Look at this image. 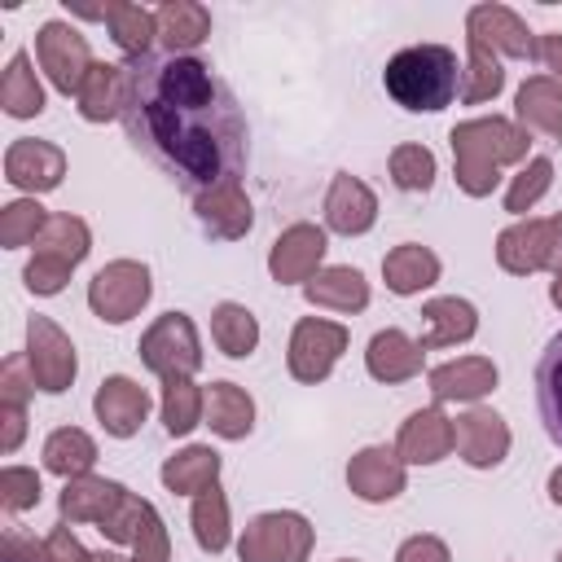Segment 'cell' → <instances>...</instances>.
Here are the masks:
<instances>
[{
	"label": "cell",
	"mask_w": 562,
	"mask_h": 562,
	"mask_svg": "<svg viewBox=\"0 0 562 562\" xmlns=\"http://www.w3.org/2000/svg\"><path fill=\"white\" fill-rule=\"evenodd\" d=\"M123 127L180 189L202 193L241 180L246 114L233 88L202 57H140L127 66Z\"/></svg>",
	"instance_id": "obj_1"
},
{
	"label": "cell",
	"mask_w": 562,
	"mask_h": 562,
	"mask_svg": "<svg viewBox=\"0 0 562 562\" xmlns=\"http://www.w3.org/2000/svg\"><path fill=\"white\" fill-rule=\"evenodd\" d=\"M452 145V176L465 198H487L501 184V171L527 162L531 136L505 114H479L448 132Z\"/></svg>",
	"instance_id": "obj_2"
},
{
	"label": "cell",
	"mask_w": 562,
	"mask_h": 562,
	"mask_svg": "<svg viewBox=\"0 0 562 562\" xmlns=\"http://www.w3.org/2000/svg\"><path fill=\"white\" fill-rule=\"evenodd\" d=\"M382 83L395 105L413 114H435L452 105V97L461 92V66L448 44H413L386 61Z\"/></svg>",
	"instance_id": "obj_3"
},
{
	"label": "cell",
	"mask_w": 562,
	"mask_h": 562,
	"mask_svg": "<svg viewBox=\"0 0 562 562\" xmlns=\"http://www.w3.org/2000/svg\"><path fill=\"white\" fill-rule=\"evenodd\" d=\"M316 544V527L294 509H268L246 522L237 536L241 562H307Z\"/></svg>",
	"instance_id": "obj_4"
},
{
	"label": "cell",
	"mask_w": 562,
	"mask_h": 562,
	"mask_svg": "<svg viewBox=\"0 0 562 562\" xmlns=\"http://www.w3.org/2000/svg\"><path fill=\"white\" fill-rule=\"evenodd\" d=\"M140 360L149 373H158L162 382L171 378H193L202 369V338L193 316L184 312H162L145 334H140Z\"/></svg>",
	"instance_id": "obj_5"
},
{
	"label": "cell",
	"mask_w": 562,
	"mask_h": 562,
	"mask_svg": "<svg viewBox=\"0 0 562 562\" xmlns=\"http://www.w3.org/2000/svg\"><path fill=\"white\" fill-rule=\"evenodd\" d=\"M149 294H154V277H149V268L140 259H110L88 281V307L105 325H123V321L140 316Z\"/></svg>",
	"instance_id": "obj_6"
},
{
	"label": "cell",
	"mask_w": 562,
	"mask_h": 562,
	"mask_svg": "<svg viewBox=\"0 0 562 562\" xmlns=\"http://www.w3.org/2000/svg\"><path fill=\"white\" fill-rule=\"evenodd\" d=\"M342 351H347V325L325 321V316H303L290 329V347H285L290 378L316 386V382H325L334 373V364H338Z\"/></svg>",
	"instance_id": "obj_7"
},
{
	"label": "cell",
	"mask_w": 562,
	"mask_h": 562,
	"mask_svg": "<svg viewBox=\"0 0 562 562\" xmlns=\"http://www.w3.org/2000/svg\"><path fill=\"white\" fill-rule=\"evenodd\" d=\"M35 61H40V70L48 75V83H53L57 92L75 97L79 83H83V75L92 70V48H88V40H83L70 22L48 18V22L35 31Z\"/></svg>",
	"instance_id": "obj_8"
},
{
	"label": "cell",
	"mask_w": 562,
	"mask_h": 562,
	"mask_svg": "<svg viewBox=\"0 0 562 562\" xmlns=\"http://www.w3.org/2000/svg\"><path fill=\"white\" fill-rule=\"evenodd\" d=\"M26 360H31V373L40 382V391H48V395H61L79 373L75 342L53 316H31L26 321Z\"/></svg>",
	"instance_id": "obj_9"
},
{
	"label": "cell",
	"mask_w": 562,
	"mask_h": 562,
	"mask_svg": "<svg viewBox=\"0 0 562 562\" xmlns=\"http://www.w3.org/2000/svg\"><path fill=\"white\" fill-rule=\"evenodd\" d=\"M325 250H329L325 228L299 220V224H290V228L277 233V241L268 250V272H272L277 285H307L321 272Z\"/></svg>",
	"instance_id": "obj_10"
},
{
	"label": "cell",
	"mask_w": 562,
	"mask_h": 562,
	"mask_svg": "<svg viewBox=\"0 0 562 562\" xmlns=\"http://www.w3.org/2000/svg\"><path fill=\"white\" fill-rule=\"evenodd\" d=\"M465 40H479L492 53H505L514 61H540V40L527 31V22L505 4H474L465 13Z\"/></svg>",
	"instance_id": "obj_11"
},
{
	"label": "cell",
	"mask_w": 562,
	"mask_h": 562,
	"mask_svg": "<svg viewBox=\"0 0 562 562\" xmlns=\"http://www.w3.org/2000/svg\"><path fill=\"white\" fill-rule=\"evenodd\" d=\"M61 176H66V149L53 145V140L18 136V140L4 149V180H9L13 189H22L26 198L57 189Z\"/></svg>",
	"instance_id": "obj_12"
},
{
	"label": "cell",
	"mask_w": 562,
	"mask_h": 562,
	"mask_svg": "<svg viewBox=\"0 0 562 562\" xmlns=\"http://www.w3.org/2000/svg\"><path fill=\"white\" fill-rule=\"evenodd\" d=\"M452 426H457V452H461L465 465L492 470V465H501V461L509 457L514 435H509V422H505L496 408L470 404Z\"/></svg>",
	"instance_id": "obj_13"
},
{
	"label": "cell",
	"mask_w": 562,
	"mask_h": 562,
	"mask_svg": "<svg viewBox=\"0 0 562 562\" xmlns=\"http://www.w3.org/2000/svg\"><path fill=\"white\" fill-rule=\"evenodd\" d=\"M404 483H408V465L386 443H369L347 461V487H351V496H360L369 505L395 501L404 492Z\"/></svg>",
	"instance_id": "obj_14"
},
{
	"label": "cell",
	"mask_w": 562,
	"mask_h": 562,
	"mask_svg": "<svg viewBox=\"0 0 562 562\" xmlns=\"http://www.w3.org/2000/svg\"><path fill=\"white\" fill-rule=\"evenodd\" d=\"M92 413H97L105 435L132 439L145 426V417H149V391L136 378H127V373H110L97 386V395H92Z\"/></svg>",
	"instance_id": "obj_15"
},
{
	"label": "cell",
	"mask_w": 562,
	"mask_h": 562,
	"mask_svg": "<svg viewBox=\"0 0 562 562\" xmlns=\"http://www.w3.org/2000/svg\"><path fill=\"white\" fill-rule=\"evenodd\" d=\"M452 448H457V426H452V417L439 404L408 413L400 435H395V452H400L404 465H435Z\"/></svg>",
	"instance_id": "obj_16"
},
{
	"label": "cell",
	"mask_w": 562,
	"mask_h": 562,
	"mask_svg": "<svg viewBox=\"0 0 562 562\" xmlns=\"http://www.w3.org/2000/svg\"><path fill=\"white\" fill-rule=\"evenodd\" d=\"M501 382L496 364L487 356H457V360H443L426 373V386L435 395V404H479L483 395H492Z\"/></svg>",
	"instance_id": "obj_17"
},
{
	"label": "cell",
	"mask_w": 562,
	"mask_h": 562,
	"mask_svg": "<svg viewBox=\"0 0 562 562\" xmlns=\"http://www.w3.org/2000/svg\"><path fill=\"white\" fill-rule=\"evenodd\" d=\"M193 215H198V224H202L211 237H220V241H237V237H246L250 224H255V206H250L241 180H224V184H215V189L193 193Z\"/></svg>",
	"instance_id": "obj_18"
},
{
	"label": "cell",
	"mask_w": 562,
	"mask_h": 562,
	"mask_svg": "<svg viewBox=\"0 0 562 562\" xmlns=\"http://www.w3.org/2000/svg\"><path fill=\"white\" fill-rule=\"evenodd\" d=\"M373 220H378V193L360 176L338 171L325 193V228H334L342 237H360L373 228Z\"/></svg>",
	"instance_id": "obj_19"
},
{
	"label": "cell",
	"mask_w": 562,
	"mask_h": 562,
	"mask_svg": "<svg viewBox=\"0 0 562 562\" xmlns=\"http://www.w3.org/2000/svg\"><path fill=\"white\" fill-rule=\"evenodd\" d=\"M549 215H527V220H514L509 228H501L496 237V263L509 272V277H531V272H544L549 268Z\"/></svg>",
	"instance_id": "obj_20"
},
{
	"label": "cell",
	"mask_w": 562,
	"mask_h": 562,
	"mask_svg": "<svg viewBox=\"0 0 562 562\" xmlns=\"http://www.w3.org/2000/svg\"><path fill=\"white\" fill-rule=\"evenodd\" d=\"M127 88H132V70L119 66V61H92V70L83 75L79 92H75V105L88 123H110V119H123L127 110Z\"/></svg>",
	"instance_id": "obj_21"
},
{
	"label": "cell",
	"mask_w": 562,
	"mask_h": 562,
	"mask_svg": "<svg viewBox=\"0 0 562 562\" xmlns=\"http://www.w3.org/2000/svg\"><path fill=\"white\" fill-rule=\"evenodd\" d=\"M422 360H426V347L417 338H408L404 329H378L364 347V369L369 378L395 386V382H408L422 373Z\"/></svg>",
	"instance_id": "obj_22"
},
{
	"label": "cell",
	"mask_w": 562,
	"mask_h": 562,
	"mask_svg": "<svg viewBox=\"0 0 562 562\" xmlns=\"http://www.w3.org/2000/svg\"><path fill=\"white\" fill-rule=\"evenodd\" d=\"M439 272H443L439 255H435L430 246H422V241H400V246H391V250L382 255V281H386V290L400 294V299L430 290V285L439 281Z\"/></svg>",
	"instance_id": "obj_23"
},
{
	"label": "cell",
	"mask_w": 562,
	"mask_h": 562,
	"mask_svg": "<svg viewBox=\"0 0 562 562\" xmlns=\"http://www.w3.org/2000/svg\"><path fill=\"white\" fill-rule=\"evenodd\" d=\"M514 123L527 136L540 132L549 140H562V88L549 75H527L514 97Z\"/></svg>",
	"instance_id": "obj_24"
},
{
	"label": "cell",
	"mask_w": 562,
	"mask_h": 562,
	"mask_svg": "<svg viewBox=\"0 0 562 562\" xmlns=\"http://www.w3.org/2000/svg\"><path fill=\"white\" fill-rule=\"evenodd\" d=\"M422 321H426V334L417 338L426 351H439V347H457V342H470L479 334V312L470 299H457V294H439L430 303H422Z\"/></svg>",
	"instance_id": "obj_25"
},
{
	"label": "cell",
	"mask_w": 562,
	"mask_h": 562,
	"mask_svg": "<svg viewBox=\"0 0 562 562\" xmlns=\"http://www.w3.org/2000/svg\"><path fill=\"white\" fill-rule=\"evenodd\" d=\"M303 299H307L312 307H329V312L351 316V312H364V307H369V281H364V272L351 268V263H329V268H321V272L303 285Z\"/></svg>",
	"instance_id": "obj_26"
},
{
	"label": "cell",
	"mask_w": 562,
	"mask_h": 562,
	"mask_svg": "<svg viewBox=\"0 0 562 562\" xmlns=\"http://www.w3.org/2000/svg\"><path fill=\"white\" fill-rule=\"evenodd\" d=\"M158 18V44L176 57H193V48L211 35V9L198 0H167L154 9Z\"/></svg>",
	"instance_id": "obj_27"
},
{
	"label": "cell",
	"mask_w": 562,
	"mask_h": 562,
	"mask_svg": "<svg viewBox=\"0 0 562 562\" xmlns=\"http://www.w3.org/2000/svg\"><path fill=\"white\" fill-rule=\"evenodd\" d=\"M220 465H224V457H220L211 443H189V448H180L176 457L162 461L158 479H162V487L176 492V496H198L202 487L220 483Z\"/></svg>",
	"instance_id": "obj_28"
},
{
	"label": "cell",
	"mask_w": 562,
	"mask_h": 562,
	"mask_svg": "<svg viewBox=\"0 0 562 562\" xmlns=\"http://www.w3.org/2000/svg\"><path fill=\"white\" fill-rule=\"evenodd\" d=\"M101 22L110 26V40H114L132 61L149 57V44L158 40V18H154V9L132 4V0H105V4H101Z\"/></svg>",
	"instance_id": "obj_29"
},
{
	"label": "cell",
	"mask_w": 562,
	"mask_h": 562,
	"mask_svg": "<svg viewBox=\"0 0 562 562\" xmlns=\"http://www.w3.org/2000/svg\"><path fill=\"white\" fill-rule=\"evenodd\" d=\"M119 496H123V483L101 474H79V479H66L57 496V514L61 522H101Z\"/></svg>",
	"instance_id": "obj_30"
},
{
	"label": "cell",
	"mask_w": 562,
	"mask_h": 562,
	"mask_svg": "<svg viewBox=\"0 0 562 562\" xmlns=\"http://www.w3.org/2000/svg\"><path fill=\"white\" fill-rule=\"evenodd\" d=\"M220 439H246L255 430V400L237 382H211L206 386V422Z\"/></svg>",
	"instance_id": "obj_31"
},
{
	"label": "cell",
	"mask_w": 562,
	"mask_h": 562,
	"mask_svg": "<svg viewBox=\"0 0 562 562\" xmlns=\"http://www.w3.org/2000/svg\"><path fill=\"white\" fill-rule=\"evenodd\" d=\"M97 465V439L79 426H57L48 439H44V470L57 474V479H79V474H92Z\"/></svg>",
	"instance_id": "obj_32"
},
{
	"label": "cell",
	"mask_w": 562,
	"mask_h": 562,
	"mask_svg": "<svg viewBox=\"0 0 562 562\" xmlns=\"http://www.w3.org/2000/svg\"><path fill=\"white\" fill-rule=\"evenodd\" d=\"M189 527H193V540L202 553H224L228 540H233V518H228V496L220 483L202 487L193 496V509H189Z\"/></svg>",
	"instance_id": "obj_33"
},
{
	"label": "cell",
	"mask_w": 562,
	"mask_h": 562,
	"mask_svg": "<svg viewBox=\"0 0 562 562\" xmlns=\"http://www.w3.org/2000/svg\"><path fill=\"white\" fill-rule=\"evenodd\" d=\"M88 250H92V228H88L79 215H70V211L48 215V224H44V233H40V241H35V255L57 259V263H66V268H79V263L88 259Z\"/></svg>",
	"instance_id": "obj_34"
},
{
	"label": "cell",
	"mask_w": 562,
	"mask_h": 562,
	"mask_svg": "<svg viewBox=\"0 0 562 562\" xmlns=\"http://www.w3.org/2000/svg\"><path fill=\"white\" fill-rule=\"evenodd\" d=\"M211 338H215V347H220L228 360H246V356L259 347V321H255V312H250L246 303L224 299V303H215V312H211Z\"/></svg>",
	"instance_id": "obj_35"
},
{
	"label": "cell",
	"mask_w": 562,
	"mask_h": 562,
	"mask_svg": "<svg viewBox=\"0 0 562 562\" xmlns=\"http://www.w3.org/2000/svg\"><path fill=\"white\" fill-rule=\"evenodd\" d=\"M536 404L549 439L562 448V329L549 338L540 364H536Z\"/></svg>",
	"instance_id": "obj_36"
},
{
	"label": "cell",
	"mask_w": 562,
	"mask_h": 562,
	"mask_svg": "<svg viewBox=\"0 0 562 562\" xmlns=\"http://www.w3.org/2000/svg\"><path fill=\"white\" fill-rule=\"evenodd\" d=\"M0 105L9 119H35L44 114V88L31 70V53H13L0 75Z\"/></svg>",
	"instance_id": "obj_37"
},
{
	"label": "cell",
	"mask_w": 562,
	"mask_h": 562,
	"mask_svg": "<svg viewBox=\"0 0 562 562\" xmlns=\"http://www.w3.org/2000/svg\"><path fill=\"white\" fill-rule=\"evenodd\" d=\"M505 88V70L496 61L492 48H483L479 40H465V70H461V101L465 105H483V101H496Z\"/></svg>",
	"instance_id": "obj_38"
},
{
	"label": "cell",
	"mask_w": 562,
	"mask_h": 562,
	"mask_svg": "<svg viewBox=\"0 0 562 562\" xmlns=\"http://www.w3.org/2000/svg\"><path fill=\"white\" fill-rule=\"evenodd\" d=\"M206 422V391L193 378L162 382V426L167 435H193Z\"/></svg>",
	"instance_id": "obj_39"
},
{
	"label": "cell",
	"mask_w": 562,
	"mask_h": 562,
	"mask_svg": "<svg viewBox=\"0 0 562 562\" xmlns=\"http://www.w3.org/2000/svg\"><path fill=\"white\" fill-rule=\"evenodd\" d=\"M44 224H48V211L35 198H13L0 206V246H9V250L35 246Z\"/></svg>",
	"instance_id": "obj_40"
},
{
	"label": "cell",
	"mask_w": 562,
	"mask_h": 562,
	"mask_svg": "<svg viewBox=\"0 0 562 562\" xmlns=\"http://www.w3.org/2000/svg\"><path fill=\"white\" fill-rule=\"evenodd\" d=\"M549 184H553V162L544 154L540 158H527L518 167V176L509 180V189H505V211L518 215V220H527V211L549 193Z\"/></svg>",
	"instance_id": "obj_41"
},
{
	"label": "cell",
	"mask_w": 562,
	"mask_h": 562,
	"mask_svg": "<svg viewBox=\"0 0 562 562\" xmlns=\"http://www.w3.org/2000/svg\"><path fill=\"white\" fill-rule=\"evenodd\" d=\"M391 180L404 193H426L435 184V154L426 145H395L391 149Z\"/></svg>",
	"instance_id": "obj_42"
},
{
	"label": "cell",
	"mask_w": 562,
	"mask_h": 562,
	"mask_svg": "<svg viewBox=\"0 0 562 562\" xmlns=\"http://www.w3.org/2000/svg\"><path fill=\"white\" fill-rule=\"evenodd\" d=\"M145 514H149V501H140L136 492L123 487V496L110 505V514L97 522V531H101L105 540H114V544H132L136 531H140V522H145Z\"/></svg>",
	"instance_id": "obj_43"
},
{
	"label": "cell",
	"mask_w": 562,
	"mask_h": 562,
	"mask_svg": "<svg viewBox=\"0 0 562 562\" xmlns=\"http://www.w3.org/2000/svg\"><path fill=\"white\" fill-rule=\"evenodd\" d=\"M40 474L31 470V465H4L0 470V505L9 509V514H26V509H35L40 505Z\"/></svg>",
	"instance_id": "obj_44"
},
{
	"label": "cell",
	"mask_w": 562,
	"mask_h": 562,
	"mask_svg": "<svg viewBox=\"0 0 562 562\" xmlns=\"http://www.w3.org/2000/svg\"><path fill=\"white\" fill-rule=\"evenodd\" d=\"M35 373H31V360H26V351H18V356H4V364H0V404H9V408H26V400L35 395Z\"/></svg>",
	"instance_id": "obj_45"
},
{
	"label": "cell",
	"mask_w": 562,
	"mask_h": 562,
	"mask_svg": "<svg viewBox=\"0 0 562 562\" xmlns=\"http://www.w3.org/2000/svg\"><path fill=\"white\" fill-rule=\"evenodd\" d=\"M132 562H171V536H167V522L158 518V509L149 505L136 540H132Z\"/></svg>",
	"instance_id": "obj_46"
},
{
	"label": "cell",
	"mask_w": 562,
	"mask_h": 562,
	"mask_svg": "<svg viewBox=\"0 0 562 562\" xmlns=\"http://www.w3.org/2000/svg\"><path fill=\"white\" fill-rule=\"evenodd\" d=\"M70 272H75V268H66V263H57V259L31 255V263L22 268V281H26L31 294H61L66 281H70Z\"/></svg>",
	"instance_id": "obj_47"
},
{
	"label": "cell",
	"mask_w": 562,
	"mask_h": 562,
	"mask_svg": "<svg viewBox=\"0 0 562 562\" xmlns=\"http://www.w3.org/2000/svg\"><path fill=\"white\" fill-rule=\"evenodd\" d=\"M44 553H48V562H92V558H97V553L83 549V540H79L66 522L44 536Z\"/></svg>",
	"instance_id": "obj_48"
},
{
	"label": "cell",
	"mask_w": 562,
	"mask_h": 562,
	"mask_svg": "<svg viewBox=\"0 0 562 562\" xmlns=\"http://www.w3.org/2000/svg\"><path fill=\"white\" fill-rule=\"evenodd\" d=\"M395 562H452V553H448V544H443L439 536L422 531V536H408V540L395 549Z\"/></svg>",
	"instance_id": "obj_49"
},
{
	"label": "cell",
	"mask_w": 562,
	"mask_h": 562,
	"mask_svg": "<svg viewBox=\"0 0 562 562\" xmlns=\"http://www.w3.org/2000/svg\"><path fill=\"white\" fill-rule=\"evenodd\" d=\"M0 562H48V553H44V540L26 536L22 527H9L0 544Z\"/></svg>",
	"instance_id": "obj_50"
},
{
	"label": "cell",
	"mask_w": 562,
	"mask_h": 562,
	"mask_svg": "<svg viewBox=\"0 0 562 562\" xmlns=\"http://www.w3.org/2000/svg\"><path fill=\"white\" fill-rule=\"evenodd\" d=\"M22 435H26V408H9V404H0V452H4V457L18 452Z\"/></svg>",
	"instance_id": "obj_51"
},
{
	"label": "cell",
	"mask_w": 562,
	"mask_h": 562,
	"mask_svg": "<svg viewBox=\"0 0 562 562\" xmlns=\"http://www.w3.org/2000/svg\"><path fill=\"white\" fill-rule=\"evenodd\" d=\"M540 61H544L549 79L562 88V31H549V35H540Z\"/></svg>",
	"instance_id": "obj_52"
},
{
	"label": "cell",
	"mask_w": 562,
	"mask_h": 562,
	"mask_svg": "<svg viewBox=\"0 0 562 562\" xmlns=\"http://www.w3.org/2000/svg\"><path fill=\"white\" fill-rule=\"evenodd\" d=\"M549 272H562V211L549 215Z\"/></svg>",
	"instance_id": "obj_53"
},
{
	"label": "cell",
	"mask_w": 562,
	"mask_h": 562,
	"mask_svg": "<svg viewBox=\"0 0 562 562\" xmlns=\"http://www.w3.org/2000/svg\"><path fill=\"white\" fill-rule=\"evenodd\" d=\"M549 501H553V505H562V465L549 474Z\"/></svg>",
	"instance_id": "obj_54"
},
{
	"label": "cell",
	"mask_w": 562,
	"mask_h": 562,
	"mask_svg": "<svg viewBox=\"0 0 562 562\" xmlns=\"http://www.w3.org/2000/svg\"><path fill=\"white\" fill-rule=\"evenodd\" d=\"M549 303L562 312V272H553V281H549Z\"/></svg>",
	"instance_id": "obj_55"
},
{
	"label": "cell",
	"mask_w": 562,
	"mask_h": 562,
	"mask_svg": "<svg viewBox=\"0 0 562 562\" xmlns=\"http://www.w3.org/2000/svg\"><path fill=\"white\" fill-rule=\"evenodd\" d=\"M92 562H132V558H123V553H114V549H101Z\"/></svg>",
	"instance_id": "obj_56"
},
{
	"label": "cell",
	"mask_w": 562,
	"mask_h": 562,
	"mask_svg": "<svg viewBox=\"0 0 562 562\" xmlns=\"http://www.w3.org/2000/svg\"><path fill=\"white\" fill-rule=\"evenodd\" d=\"M553 562H562V549H558V558H553Z\"/></svg>",
	"instance_id": "obj_57"
},
{
	"label": "cell",
	"mask_w": 562,
	"mask_h": 562,
	"mask_svg": "<svg viewBox=\"0 0 562 562\" xmlns=\"http://www.w3.org/2000/svg\"><path fill=\"white\" fill-rule=\"evenodd\" d=\"M342 562H351V558H342Z\"/></svg>",
	"instance_id": "obj_58"
}]
</instances>
